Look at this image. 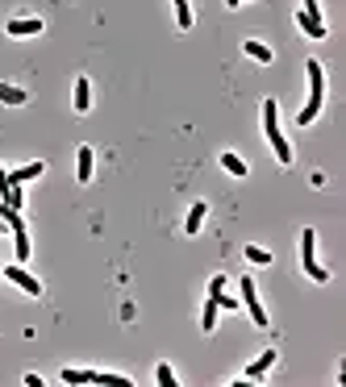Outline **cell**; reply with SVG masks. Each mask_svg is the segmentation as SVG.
I'll use <instances>...</instances> for the list:
<instances>
[{
    "instance_id": "obj_1",
    "label": "cell",
    "mask_w": 346,
    "mask_h": 387,
    "mask_svg": "<svg viewBox=\"0 0 346 387\" xmlns=\"http://www.w3.org/2000/svg\"><path fill=\"white\" fill-rule=\"evenodd\" d=\"M305 67H309V104L301 108V117H296V121H301V125H313L317 113H321V100H325V67H321L317 59H309Z\"/></svg>"
},
{
    "instance_id": "obj_2",
    "label": "cell",
    "mask_w": 346,
    "mask_h": 387,
    "mask_svg": "<svg viewBox=\"0 0 346 387\" xmlns=\"http://www.w3.org/2000/svg\"><path fill=\"white\" fill-rule=\"evenodd\" d=\"M263 134H267V142H271V150H275V158L284 162H292V146L284 142V134H280V108H275V100H263Z\"/></svg>"
},
{
    "instance_id": "obj_3",
    "label": "cell",
    "mask_w": 346,
    "mask_h": 387,
    "mask_svg": "<svg viewBox=\"0 0 346 387\" xmlns=\"http://www.w3.org/2000/svg\"><path fill=\"white\" fill-rule=\"evenodd\" d=\"M301 266H305V275L313 284H325L330 279V271L325 266H317V250H313V229H305L301 234Z\"/></svg>"
},
{
    "instance_id": "obj_4",
    "label": "cell",
    "mask_w": 346,
    "mask_h": 387,
    "mask_svg": "<svg viewBox=\"0 0 346 387\" xmlns=\"http://www.w3.org/2000/svg\"><path fill=\"white\" fill-rule=\"evenodd\" d=\"M242 304H246V312H251V321H255L259 329H267V308L259 304V292H255V279H242Z\"/></svg>"
},
{
    "instance_id": "obj_5",
    "label": "cell",
    "mask_w": 346,
    "mask_h": 387,
    "mask_svg": "<svg viewBox=\"0 0 346 387\" xmlns=\"http://www.w3.org/2000/svg\"><path fill=\"white\" fill-rule=\"evenodd\" d=\"M5 279H9V284H17V288H21L25 296H34V300L42 296V284L34 279V275H29L25 266H5Z\"/></svg>"
},
{
    "instance_id": "obj_6",
    "label": "cell",
    "mask_w": 346,
    "mask_h": 387,
    "mask_svg": "<svg viewBox=\"0 0 346 387\" xmlns=\"http://www.w3.org/2000/svg\"><path fill=\"white\" fill-rule=\"evenodd\" d=\"M5 34H13V38H29V34H42V21H38V17H13V21L5 25Z\"/></svg>"
},
{
    "instance_id": "obj_7",
    "label": "cell",
    "mask_w": 346,
    "mask_h": 387,
    "mask_svg": "<svg viewBox=\"0 0 346 387\" xmlns=\"http://www.w3.org/2000/svg\"><path fill=\"white\" fill-rule=\"evenodd\" d=\"M271 366H275V350H263V354H259L251 366H246V375H242V379H251V383H255V379H263Z\"/></svg>"
},
{
    "instance_id": "obj_8",
    "label": "cell",
    "mask_w": 346,
    "mask_h": 387,
    "mask_svg": "<svg viewBox=\"0 0 346 387\" xmlns=\"http://www.w3.org/2000/svg\"><path fill=\"white\" fill-rule=\"evenodd\" d=\"M205 216H209V204H205V200H196V204L188 208V221H184V234H201Z\"/></svg>"
},
{
    "instance_id": "obj_9",
    "label": "cell",
    "mask_w": 346,
    "mask_h": 387,
    "mask_svg": "<svg viewBox=\"0 0 346 387\" xmlns=\"http://www.w3.org/2000/svg\"><path fill=\"white\" fill-rule=\"evenodd\" d=\"M92 162H96L92 146H79V154H75V175H79V184H88V179H92Z\"/></svg>"
},
{
    "instance_id": "obj_10",
    "label": "cell",
    "mask_w": 346,
    "mask_h": 387,
    "mask_svg": "<svg viewBox=\"0 0 346 387\" xmlns=\"http://www.w3.org/2000/svg\"><path fill=\"white\" fill-rule=\"evenodd\" d=\"M296 25H301V29H305L309 38H325V21H321V17H309L305 9L296 13Z\"/></svg>"
},
{
    "instance_id": "obj_11",
    "label": "cell",
    "mask_w": 346,
    "mask_h": 387,
    "mask_svg": "<svg viewBox=\"0 0 346 387\" xmlns=\"http://www.w3.org/2000/svg\"><path fill=\"white\" fill-rule=\"evenodd\" d=\"M42 171H46V162H29V167H17V171L9 175V184H17V188H21V184H29V179H38Z\"/></svg>"
},
{
    "instance_id": "obj_12",
    "label": "cell",
    "mask_w": 346,
    "mask_h": 387,
    "mask_svg": "<svg viewBox=\"0 0 346 387\" xmlns=\"http://www.w3.org/2000/svg\"><path fill=\"white\" fill-rule=\"evenodd\" d=\"M88 108H92V84L79 75L75 79V113H88Z\"/></svg>"
},
{
    "instance_id": "obj_13",
    "label": "cell",
    "mask_w": 346,
    "mask_h": 387,
    "mask_svg": "<svg viewBox=\"0 0 346 387\" xmlns=\"http://www.w3.org/2000/svg\"><path fill=\"white\" fill-rule=\"evenodd\" d=\"M217 312H221V304L209 296V300H205V316H201V329H205V334H213V329H217Z\"/></svg>"
},
{
    "instance_id": "obj_14",
    "label": "cell",
    "mask_w": 346,
    "mask_h": 387,
    "mask_svg": "<svg viewBox=\"0 0 346 387\" xmlns=\"http://www.w3.org/2000/svg\"><path fill=\"white\" fill-rule=\"evenodd\" d=\"M29 96L21 92V88H13V84H0V104H25Z\"/></svg>"
},
{
    "instance_id": "obj_15",
    "label": "cell",
    "mask_w": 346,
    "mask_h": 387,
    "mask_svg": "<svg viewBox=\"0 0 346 387\" xmlns=\"http://www.w3.org/2000/svg\"><path fill=\"white\" fill-rule=\"evenodd\" d=\"M246 54L255 63H271V46H263V42H246Z\"/></svg>"
},
{
    "instance_id": "obj_16",
    "label": "cell",
    "mask_w": 346,
    "mask_h": 387,
    "mask_svg": "<svg viewBox=\"0 0 346 387\" xmlns=\"http://www.w3.org/2000/svg\"><path fill=\"white\" fill-rule=\"evenodd\" d=\"M221 167H225V171H230V175H238V179H242V175H246V162H242V158H238V154H221Z\"/></svg>"
},
{
    "instance_id": "obj_17",
    "label": "cell",
    "mask_w": 346,
    "mask_h": 387,
    "mask_svg": "<svg viewBox=\"0 0 346 387\" xmlns=\"http://www.w3.org/2000/svg\"><path fill=\"white\" fill-rule=\"evenodd\" d=\"M246 262H255V266H271V254L263 246H246Z\"/></svg>"
},
{
    "instance_id": "obj_18",
    "label": "cell",
    "mask_w": 346,
    "mask_h": 387,
    "mask_svg": "<svg viewBox=\"0 0 346 387\" xmlns=\"http://www.w3.org/2000/svg\"><path fill=\"white\" fill-rule=\"evenodd\" d=\"M63 383H96V371H63Z\"/></svg>"
},
{
    "instance_id": "obj_19",
    "label": "cell",
    "mask_w": 346,
    "mask_h": 387,
    "mask_svg": "<svg viewBox=\"0 0 346 387\" xmlns=\"http://www.w3.org/2000/svg\"><path fill=\"white\" fill-rule=\"evenodd\" d=\"M175 17H180V29H192V5L188 0H175Z\"/></svg>"
},
{
    "instance_id": "obj_20",
    "label": "cell",
    "mask_w": 346,
    "mask_h": 387,
    "mask_svg": "<svg viewBox=\"0 0 346 387\" xmlns=\"http://www.w3.org/2000/svg\"><path fill=\"white\" fill-rule=\"evenodd\" d=\"M155 383H159V387H175V371H171L167 362H159V371H155Z\"/></svg>"
},
{
    "instance_id": "obj_21",
    "label": "cell",
    "mask_w": 346,
    "mask_h": 387,
    "mask_svg": "<svg viewBox=\"0 0 346 387\" xmlns=\"http://www.w3.org/2000/svg\"><path fill=\"white\" fill-rule=\"evenodd\" d=\"M96 383H105V387H129L125 375H105V371H96Z\"/></svg>"
},
{
    "instance_id": "obj_22",
    "label": "cell",
    "mask_w": 346,
    "mask_h": 387,
    "mask_svg": "<svg viewBox=\"0 0 346 387\" xmlns=\"http://www.w3.org/2000/svg\"><path fill=\"white\" fill-rule=\"evenodd\" d=\"M217 292H225V275H213V284H209V296H217Z\"/></svg>"
},
{
    "instance_id": "obj_23",
    "label": "cell",
    "mask_w": 346,
    "mask_h": 387,
    "mask_svg": "<svg viewBox=\"0 0 346 387\" xmlns=\"http://www.w3.org/2000/svg\"><path fill=\"white\" fill-rule=\"evenodd\" d=\"M305 13H309V17H321V9H317V0H305Z\"/></svg>"
},
{
    "instance_id": "obj_24",
    "label": "cell",
    "mask_w": 346,
    "mask_h": 387,
    "mask_svg": "<svg viewBox=\"0 0 346 387\" xmlns=\"http://www.w3.org/2000/svg\"><path fill=\"white\" fill-rule=\"evenodd\" d=\"M225 5H230V9H238V5H242V0H225Z\"/></svg>"
},
{
    "instance_id": "obj_25",
    "label": "cell",
    "mask_w": 346,
    "mask_h": 387,
    "mask_svg": "<svg viewBox=\"0 0 346 387\" xmlns=\"http://www.w3.org/2000/svg\"><path fill=\"white\" fill-rule=\"evenodd\" d=\"M0 234H5V221H0Z\"/></svg>"
}]
</instances>
